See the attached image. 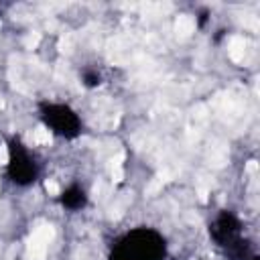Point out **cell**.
<instances>
[{
	"instance_id": "3957f363",
	"label": "cell",
	"mask_w": 260,
	"mask_h": 260,
	"mask_svg": "<svg viewBox=\"0 0 260 260\" xmlns=\"http://www.w3.org/2000/svg\"><path fill=\"white\" fill-rule=\"evenodd\" d=\"M39 177H41V162L35 156V152L18 136H10L6 179L16 187H30L39 181Z\"/></svg>"
},
{
	"instance_id": "52a82bcc",
	"label": "cell",
	"mask_w": 260,
	"mask_h": 260,
	"mask_svg": "<svg viewBox=\"0 0 260 260\" xmlns=\"http://www.w3.org/2000/svg\"><path fill=\"white\" fill-rule=\"evenodd\" d=\"M248 260H260V256H258V254H252V256H250Z\"/></svg>"
},
{
	"instance_id": "7a4b0ae2",
	"label": "cell",
	"mask_w": 260,
	"mask_h": 260,
	"mask_svg": "<svg viewBox=\"0 0 260 260\" xmlns=\"http://www.w3.org/2000/svg\"><path fill=\"white\" fill-rule=\"evenodd\" d=\"M209 238L228 256V260H248L252 254H256L250 238L244 234L242 219L230 209H221L211 219Z\"/></svg>"
},
{
	"instance_id": "8992f818",
	"label": "cell",
	"mask_w": 260,
	"mask_h": 260,
	"mask_svg": "<svg viewBox=\"0 0 260 260\" xmlns=\"http://www.w3.org/2000/svg\"><path fill=\"white\" fill-rule=\"evenodd\" d=\"M81 83H83L85 87H98V85L102 83L100 71H98V69H91V67H85V69L81 71Z\"/></svg>"
},
{
	"instance_id": "6da1fadb",
	"label": "cell",
	"mask_w": 260,
	"mask_h": 260,
	"mask_svg": "<svg viewBox=\"0 0 260 260\" xmlns=\"http://www.w3.org/2000/svg\"><path fill=\"white\" fill-rule=\"evenodd\" d=\"M167 238L154 228L138 225L112 242L108 260H167Z\"/></svg>"
},
{
	"instance_id": "277c9868",
	"label": "cell",
	"mask_w": 260,
	"mask_h": 260,
	"mask_svg": "<svg viewBox=\"0 0 260 260\" xmlns=\"http://www.w3.org/2000/svg\"><path fill=\"white\" fill-rule=\"evenodd\" d=\"M41 122L59 138L73 140L83 132L81 116L69 106L61 102H39L37 106Z\"/></svg>"
},
{
	"instance_id": "5b68a950",
	"label": "cell",
	"mask_w": 260,
	"mask_h": 260,
	"mask_svg": "<svg viewBox=\"0 0 260 260\" xmlns=\"http://www.w3.org/2000/svg\"><path fill=\"white\" fill-rule=\"evenodd\" d=\"M59 203L69 211H79L87 205V191L79 183H71L61 191Z\"/></svg>"
}]
</instances>
